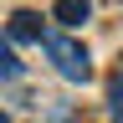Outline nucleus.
<instances>
[{
	"mask_svg": "<svg viewBox=\"0 0 123 123\" xmlns=\"http://www.w3.org/2000/svg\"><path fill=\"white\" fill-rule=\"evenodd\" d=\"M87 15H92V5H87V0H56V5H51V21H62L67 31H77Z\"/></svg>",
	"mask_w": 123,
	"mask_h": 123,
	"instance_id": "nucleus-3",
	"label": "nucleus"
},
{
	"mask_svg": "<svg viewBox=\"0 0 123 123\" xmlns=\"http://www.w3.org/2000/svg\"><path fill=\"white\" fill-rule=\"evenodd\" d=\"M46 36V21L36 10H15L10 15V41H41Z\"/></svg>",
	"mask_w": 123,
	"mask_h": 123,
	"instance_id": "nucleus-2",
	"label": "nucleus"
},
{
	"mask_svg": "<svg viewBox=\"0 0 123 123\" xmlns=\"http://www.w3.org/2000/svg\"><path fill=\"white\" fill-rule=\"evenodd\" d=\"M21 72H26V67H21V56H15V46L0 36V77H5V82H15Z\"/></svg>",
	"mask_w": 123,
	"mask_h": 123,
	"instance_id": "nucleus-4",
	"label": "nucleus"
},
{
	"mask_svg": "<svg viewBox=\"0 0 123 123\" xmlns=\"http://www.w3.org/2000/svg\"><path fill=\"white\" fill-rule=\"evenodd\" d=\"M41 46H46L51 67L67 77V82H87V77H92V56H87V46H82V41L62 36V31H46V36H41Z\"/></svg>",
	"mask_w": 123,
	"mask_h": 123,
	"instance_id": "nucleus-1",
	"label": "nucleus"
},
{
	"mask_svg": "<svg viewBox=\"0 0 123 123\" xmlns=\"http://www.w3.org/2000/svg\"><path fill=\"white\" fill-rule=\"evenodd\" d=\"M108 118H113V123H123V72L113 77V87H108Z\"/></svg>",
	"mask_w": 123,
	"mask_h": 123,
	"instance_id": "nucleus-5",
	"label": "nucleus"
}]
</instances>
